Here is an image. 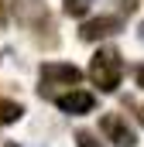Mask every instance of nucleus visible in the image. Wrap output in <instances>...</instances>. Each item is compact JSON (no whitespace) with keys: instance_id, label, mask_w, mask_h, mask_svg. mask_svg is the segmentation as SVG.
<instances>
[{"instance_id":"1","label":"nucleus","mask_w":144,"mask_h":147,"mask_svg":"<svg viewBox=\"0 0 144 147\" xmlns=\"http://www.w3.org/2000/svg\"><path fill=\"white\" fill-rule=\"evenodd\" d=\"M120 72H124V65H120V55H117L113 48L96 51L93 62H89V79H93V86H100L103 92H113V89L120 86Z\"/></svg>"},{"instance_id":"2","label":"nucleus","mask_w":144,"mask_h":147,"mask_svg":"<svg viewBox=\"0 0 144 147\" xmlns=\"http://www.w3.org/2000/svg\"><path fill=\"white\" fill-rule=\"evenodd\" d=\"M41 82H45V89L48 86H79L82 82V72L75 69V65H65V62H45L41 65Z\"/></svg>"},{"instance_id":"3","label":"nucleus","mask_w":144,"mask_h":147,"mask_svg":"<svg viewBox=\"0 0 144 147\" xmlns=\"http://www.w3.org/2000/svg\"><path fill=\"white\" fill-rule=\"evenodd\" d=\"M100 130H103V134H107V140H113L117 147H134V144H137V137H134L130 123H127L120 113H107V116H103V123H100Z\"/></svg>"},{"instance_id":"4","label":"nucleus","mask_w":144,"mask_h":147,"mask_svg":"<svg viewBox=\"0 0 144 147\" xmlns=\"http://www.w3.org/2000/svg\"><path fill=\"white\" fill-rule=\"evenodd\" d=\"M55 103H58V110H62V113H72V116L93 113V106H96L93 92H86V89H69V92H62Z\"/></svg>"},{"instance_id":"5","label":"nucleus","mask_w":144,"mask_h":147,"mask_svg":"<svg viewBox=\"0 0 144 147\" xmlns=\"http://www.w3.org/2000/svg\"><path fill=\"white\" fill-rule=\"evenodd\" d=\"M120 31V17H113V14H103V17H93V21H86L82 24V41H103V38L117 34Z\"/></svg>"},{"instance_id":"6","label":"nucleus","mask_w":144,"mask_h":147,"mask_svg":"<svg viewBox=\"0 0 144 147\" xmlns=\"http://www.w3.org/2000/svg\"><path fill=\"white\" fill-rule=\"evenodd\" d=\"M21 113H24L21 103H14V99H0V123H17Z\"/></svg>"},{"instance_id":"7","label":"nucleus","mask_w":144,"mask_h":147,"mask_svg":"<svg viewBox=\"0 0 144 147\" xmlns=\"http://www.w3.org/2000/svg\"><path fill=\"white\" fill-rule=\"evenodd\" d=\"M62 3H65V14H69V17H82L93 0H62Z\"/></svg>"},{"instance_id":"8","label":"nucleus","mask_w":144,"mask_h":147,"mask_svg":"<svg viewBox=\"0 0 144 147\" xmlns=\"http://www.w3.org/2000/svg\"><path fill=\"white\" fill-rule=\"evenodd\" d=\"M75 147H103L96 140V134H89V130H79L75 134Z\"/></svg>"},{"instance_id":"9","label":"nucleus","mask_w":144,"mask_h":147,"mask_svg":"<svg viewBox=\"0 0 144 147\" xmlns=\"http://www.w3.org/2000/svg\"><path fill=\"white\" fill-rule=\"evenodd\" d=\"M134 75H137V82L144 86V65H137V69H134Z\"/></svg>"},{"instance_id":"10","label":"nucleus","mask_w":144,"mask_h":147,"mask_svg":"<svg viewBox=\"0 0 144 147\" xmlns=\"http://www.w3.org/2000/svg\"><path fill=\"white\" fill-rule=\"evenodd\" d=\"M137 120H141V123H144V106H137Z\"/></svg>"},{"instance_id":"11","label":"nucleus","mask_w":144,"mask_h":147,"mask_svg":"<svg viewBox=\"0 0 144 147\" xmlns=\"http://www.w3.org/2000/svg\"><path fill=\"white\" fill-rule=\"evenodd\" d=\"M0 17H3V0H0Z\"/></svg>"},{"instance_id":"12","label":"nucleus","mask_w":144,"mask_h":147,"mask_svg":"<svg viewBox=\"0 0 144 147\" xmlns=\"http://www.w3.org/2000/svg\"><path fill=\"white\" fill-rule=\"evenodd\" d=\"M3 147H17V144H3Z\"/></svg>"},{"instance_id":"13","label":"nucleus","mask_w":144,"mask_h":147,"mask_svg":"<svg viewBox=\"0 0 144 147\" xmlns=\"http://www.w3.org/2000/svg\"><path fill=\"white\" fill-rule=\"evenodd\" d=\"M141 38H144V24H141Z\"/></svg>"}]
</instances>
